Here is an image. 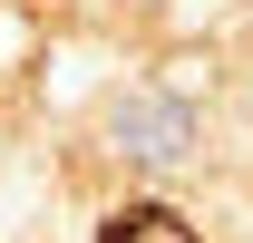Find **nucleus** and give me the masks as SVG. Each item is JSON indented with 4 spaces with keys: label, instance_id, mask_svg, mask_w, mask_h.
<instances>
[{
    "label": "nucleus",
    "instance_id": "obj_1",
    "mask_svg": "<svg viewBox=\"0 0 253 243\" xmlns=\"http://www.w3.org/2000/svg\"><path fill=\"white\" fill-rule=\"evenodd\" d=\"M97 243H195V224L175 204H117L107 224H97Z\"/></svg>",
    "mask_w": 253,
    "mask_h": 243
}]
</instances>
